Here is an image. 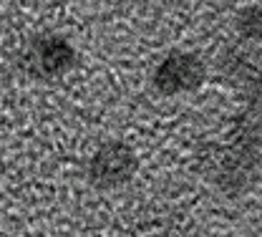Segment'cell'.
Returning <instances> with one entry per match:
<instances>
[{"instance_id":"7a4b0ae2","label":"cell","mask_w":262,"mask_h":237,"mask_svg":"<svg viewBox=\"0 0 262 237\" xmlns=\"http://www.w3.org/2000/svg\"><path fill=\"white\" fill-rule=\"evenodd\" d=\"M139 169V157L124 141L101 144L86 164V177L98 189H119L129 184Z\"/></svg>"},{"instance_id":"5b68a950","label":"cell","mask_w":262,"mask_h":237,"mask_svg":"<svg viewBox=\"0 0 262 237\" xmlns=\"http://www.w3.org/2000/svg\"><path fill=\"white\" fill-rule=\"evenodd\" d=\"M237 33L242 35L245 40L260 38V8L257 5H250L247 10L239 13V18H237Z\"/></svg>"},{"instance_id":"6da1fadb","label":"cell","mask_w":262,"mask_h":237,"mask_svg":"<svg viewBox=\"0 0 262 237\" xmlns=\"http://www.w3.org/2000/svg\"><path fill=\"white\" fill-rule=\"evenodd\" d=\"M76 48L73 43L58 33H43L35 35L31 43L20 53V68L31 78L40 81H53L66 76L71 68L76 66Z\"/></svg>"},{"instance_id":"3957f363","label":"cell","mask_w":262,"mask_h":237,"mask_svg":"<svg viewBox=\"0 0 262 237\" xmlns=\"http://www.w3.org/2000/svg\"><path fill=\"white\" fill-rule=\"evenodd\" d=\"M207 78V68L199 56L187 51H171L166 58L159 61L154 71V89L162 96H179L199 89Z\"/></svg>"},{"instance_id":"277c9868","label":"cell","mask_w":262,"mask_h":237,"mask_svg":"<svg viewBox=\"0 0 262 237\" xmlns=\"http://www.w3.org/2000/svg\"><path fill=\"white\" fill-rule=\"evenodd\" d=\"M222 66H225V73L234 81H255V71H257L255 58L242 48H229L225 53Z\"/></svg>"}]
</instances>
